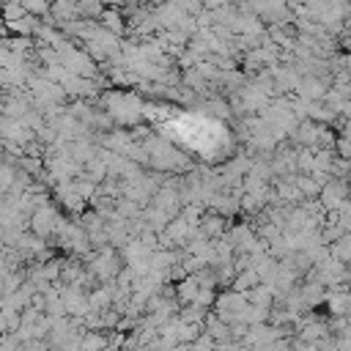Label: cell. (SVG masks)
Masks as SVG:
<instances>
[{
  "instance_id": "obj_1",
  "label": "cell",
  "mask_w": 351,
  "mask_h": 351,
  "mask_svg": "<svg viewBox=\"0 0 351 351\" xmlns=\"http://www.w3.org/2000/svg\"><path fill=\"white\" fill-rule=\"evenodd\" d=\"M326 304L329 313L335 318H348L351 315V288H335L326 293Z\"/></svg>"
},
{
  "instance_id": "obj_2",
  "label": "cell",
  "mask_w": 351,
  "mask_h": 351,
  "mask_svg": "<svg viewBox=\"0 0 351 351\" xmlns=\"http://www.w3.org/2000/svg\"><path fill=\"white\" fill-rule=\"evenodd\" d=\"M302 96H307V99L318 101V99H324V96H326V88H324V82H321V80L310 77V80H304V82H302Z\"/></svg>"
},
{
  "instance_id": "obj_3",
  "label": "cell",
  "mask_w": 351,
  "mask_h": 351,
  "mask_svg": "<svg viewBox=\"0 0 351 351\" xmlns=\"http://www.w3.org/2000/svg\"><path fill=\"white\" fill-rule=\"evenodd\" d=\"M299 189L307 192V195H318V192H321V186H318L313 178H299Z\"/></svg>"
},
{
  "instance_id": "obj_4",
  "label": "cell",
  "mask_w": 351,
  "mask_h": 351,
  "mask_svg": "<svg viewBox=\"0 0 351 351\" xmlns=\"http://www.w3.org/2000/svg\"><path fill=\"white\" fill-rule=\"evenodd\" d=\"M335 11H337V14H346L348 8H343V5H335ZM326 22H329V16L324 19V25H326ZM340 27H343V19H332V30H340Z\"/></svg>"
}]
</instances>
